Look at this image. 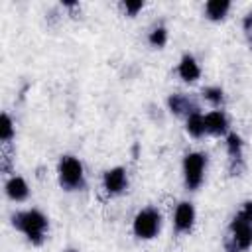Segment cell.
<instances>
[{
	"instance_id": "15",
	"label": "cell",
	"mask_w": 252,
	"mask_h": 252,
	"mask_svg": "<svg viewBox=\"0 0 252 252\" xmlns=\"http://www.w3.org/2000/svg\"><path fill=\"white\" fill-rule=\"evenodd\" d=\"M14 134H16L14 122H12V118L4 112L2 118H0V140H2V142H10V140L14 138Z\"/></svg>"
},
{
	"instance_id": "2",
	"label": "cell",
	"mask_w": 252,
	"mask_h": 252,
	"mask_svg": "<svg viewBox=\"0 0 252 252\" xmlns=\"http://www.w3.org/2000/svg\"><path fill=\"white\" fill-rule=\"evenodd\" d=\"M57 175H59L61 187L67 189V191H77V189H83V187H85L83 163H81L75 156H63V158L59 159Z\"/></svg>"
},
{
	"instance_id": "6",
	"label": "cell",
	"mask_w": 252,
	"mask_h": 252,
	"mask_svg": "<svg viewBox=\"0 0 252 252\" xmlns=\"http://www.w3.org/2000/svg\"><path fill=\"white\" fill-rule=\"evenodd\" d=\"M102 185L106 189V193L110 195H118L126 189L128 185V177H126V169L124 167H112V169H106L104 175H102Z\"/></svg>"
},
{
	"instance_id": "21",
	"label": "cell",
	"mask_w": 252,
	"mask_h": 252,
	"mask_svg": "<svg viewBox=\"0 0 252 252\" xmlns=\"http://www.w3.org/2000/svg\"><path fill=\"white\" fill-rule=\"evenodd\" d=\"M69 252H75V250H69Z\"/></svg>"
},
{
	"instance_id": "1",
	"label": "cell",
	"mask_w": 252,
	"mask_h": 252,
	"mask_svg": "<svg viewBox=\"0 0 252 252\" xmlns=\"http://www.w3.org/2000/svg\"><path fill=\"white\" fill-rule=\"evenodd\" d=\"M12 224L20 232H24L32 244H41L45 238V230H47V217L35 209L22 211L12 217Z\"/></svg>"
},
{
	"instance_id": "3",
	"label": "cell",
	"mask_w": 252,
	"mask_h": 252,
	"mask_svg": "<svg viewBox=\"0 0 252 252\" xmlns=\"http://www.w3.org/2000/svg\"><path fill=\"white\" fill-rule=\"evenodd\" d=\"M228 240H226V250L228 252H246L252 246V224L244 220L242 217H234L230 226H228Z\"/></svg>"
},
{
	"instance_id": "16",
	"label": "cell",
	"mask_w": 252,
	"mask_h": 252,
	"mask_svg": "<svg viewBox=\"0 0 252 252\" xmlns=\"http://www.w3.org/2000/svg\"><path fill=\"white\" fill-rule=\"evenodd\" d=\"M148 41H150L152 47H163L165 41H167V30H165L163 26L154 28V30L150 32V35H148Z\"/></svg>"
},
{
	"instance_id": "19",
	"label": "cell",
	"mask_w": 252,
	"mask_h": 252,
	"mask_svg": "<svg viewBox=\"0 0 252 252\" xmlns=\"http://www.w3.org/2000/svg\"><path fill=\"white\" fill-rule=\"evenodd\" d=\"M238 217H242L244 220H248V222L252 224V201H246V203L242 205V209H240Z\"/></svg>"
},
{
	"instance_id": "7",
	"label": "cell",
	"mask_w": 252,
	"mask_h": 252,
	"mask_svg": "<svg viewBox=\"0 0 252 252\" xmlns=\"http://www.w3.org/2000/svg\"><path fill=\"white\" fill-rule=\"evenodd\" d=\"M193 222H195V209H193V205L187 203V201H181L175 207V215H173L175 230L177 232H189L193 228Z\"/></svg>"
},
{
	"instance_id": "13",
	"label": "cell",
	"mask_w": 252,
	"mask_h": 252,
	"mask_svg": "<svg viewBox=\"0 0 252 252\" xmlns=\"http://www.w3.org/2000/svg\"><path fill=\"white\" fill-rule=\"evenodd\" d=\"M185 128H187V132H189V136H193V138H201L207 130H205V116L197 110V112H193V114H189L187 116V122H185Z\"/></svg>"
},
{
	"instance_id": "11",
	"label": "cell",
	"mask_w": 252,
	"mask_h": 252,
	"mask_svg": "<svg viewBox=\"0 0 252 252\" xmlns=\"http://www.w3.org/2000/svg\"><path fill=\"white\" fill-rule=\"evenodd\" d=\"M6 195H8L12 201H24V199H28L30 187H28L26 179L20 177V175L10 177V179L6 181Z\"/></svg>"
},
{
	"instance_id": "9",
	"label": "cell",
	"mask_w": 252,
	"mask_h": 252,
	"mask_svg": "<svg viewBox=\"0 0 252 252\" xmlns=\"http://www.w3.org/2000/svg\"><path fill=\"white\" fill-rule=\"evenodd\" d=\"M205 130L207 134H213V136H220L228 130V120L226 116L220 112V110H213L209 114H205Z\"/></svg>"
},
{
	"instance_id": "5",
	"label": "cell",
	"mask_w": 252,
	"mask_h": 252,
	"mask_svg": "<svg viewBox=\"0 0 252 252\" xmlns=\"http://www.w3.org/2000/svg\"><path fill=\"white\" fill-rule=\"evenodd\" d=\"M207 165V156L201 152H191L183 158V179L187 189H197L203 183V173Z\"/></svg>"
},
{
	"instance_id": "20",
	"label": "cell",
	"mask_w": 252,
	"mask_h": 252,
	"mask_svg": "<svg viewBox=\"0 0 252 252\" xmlns=\"http://www.w3.org/2000/svg\"><path fill=\"white\" fill-rule=\"evenodd\" d=\"M242 28H244V32H248V33H252V12L244 16V22H242Z\"/></svg>"
},
{
	"instance_id": "17",
	"label": "cell",
	"mask_w": 252,
	"mask_h": 252,
	"mask_svg": "<svg viewBox=\"0 0 252 252\" xmlns=\"http://www.w3.org/2000/svg\"><path fill=\"white\" fill-rule=\"evenodd\" d=\"M203 96H205V100H209L211 104H220L222 102V89L220 87H207V89H203Z\"/></svg>"
},
{
	"instance_id": "8",
	"label": "cell",
	"mask_w": 252,
	"mask_h": 252,
	"mask_svg": "<svg viewBox=\"0 0 252 252\" xmlns=\"http://www.w3.org/2000/svg\"><path fill=\"white\" fill-rule=\"evenodd\" d=\"M167 106H169V110L173 114H185V116H189V114H193V112L199 110L197 104L187 94H171L167 98Z\"/></svg>"
},
{
	"instance_id": "12",
	"label": "cell",
	"mask_w": 252,
	"mask_h": 252,
	"mask_svg": "<svg viewBox=\"0 0 252 252\" xmlns=\"http://www.w3.org/2000/svg\"><path fill=\"white\" fill-rule=\"evenodd\" d=\"M228 10H230V2H226V0H209V2L205 4V14H207V18L213 20V22L222 20Z\"/></svg>"
},
{
	"instance_id": "14",
	"label": "cell",
	"mask_w": 252,
	"mask_h": 252,
	"mask_svg": "<svg viewBox=\"0 0 252 252\" xmlns=\"http://www.w3.org/2000/svg\"><path fill=\"white\" fill-rule=\"evenodd\" d=\"M242 148H244V142H242V138L238 136V134H228V138H226V150H228V156L232 158V159H238L240 156H242Z\"/></svg>"
},
{
	"instance_id": "18",
	"label": "cell",
	"mask_w": 252,
	"mask_h": 252,
	"mask_svg": "<svg viewBox=\"0 0 252 252\" xmlns=\"http://www.w3.org/2000/svg\"><path fill=\"white\" fill-rule=\"evenodd\" d=\"M142 8H144V2H140V0H138V2H124V10H126L130 16H136Z\"/></svg>"
},
{
	"instance_id": "4",
	"label": "cell",
	"mask_w": 252,
	"mask_h": 252,
	"mask_svg": "<svg viewBox=\"0 0 252 252\" xmlns=\"http://www.w3.org/2000/svg\"><path fill=\"white\" fill-rule=\"evenodd\" d=\"M159 226H161V215L158 209H142L136 217H134V222H132V230L138 238L142 240H150L154 236H158L159 232Z\"/></svg>"
},
{
	"instance_id": "10",
	"label": "cell",
	"mask_w": 252,
	"mask_h": 252,
	"mask_svg": "<svg viewBox=\"0 0 252 252\" xmlns=\"http://www.w3.org/2000/svg\"><path fill=\"white\" fill-rule=\"evenodd\" d=\"M177 73H179V77H181L183 81L193 83V81L199 79L201 69H199V63L195 61L193 55H183L181 61H179V65H177Z\"/></svg>"
}]
</instances>
